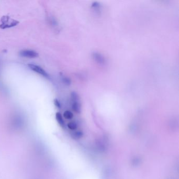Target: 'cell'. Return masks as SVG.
Instances as JSON below:
<instances>
[{"label": "cell", "instance_id": "cell-1", "mask_svg": "<svg viewBox=\"0 0 179 179\" xmlns=\"http://www.w3.org/2000/svg\"><path fill=\"white\" fill-rule=\"evenodd\" d=\"M1 22L2 23L0 25V28L2 29L12 28L18 24V21L14 20L7 16H3V18L1 19Z\"/></svg>", "mask_w": 179, "mask_h": 179}, {"label": "cell", "instance_id": "cell-2", "mask_svg": "<svg viewBox=\"0 0 179 179\" xmlns=\"http://www.w3.org/2000/svg\"><path fill=\"white\" fill-rule=\"evenodd\" d=\"M28 66L32 70H33L35 73L40 74L41 76H43L46 78H49V76L48 73H47L45 70L40 66L35 65V64H28Z\"/></svg>", "mask_w": 179, "mask_h": 179}, {"label": "cell", "instance_id": "cell-3", "mask_svg": "<svg viewBox=\"0 0 179 179\" xmlns=\"http://www.w3.org/2000/svg\"><path fill=\"white\" fill-rule=\"evenodd\" d=\"M19 55L23 57L34 58L39 56V54L34 50L31 49H24L20 51Z\"/></svg>", "mask_w": 179, "mask_h": 179}, {"label": "cell", "instance_id": "cell-4", "mask_svg": "<svg viewBox=\"0 0 179 179\" xmlns=\"http://www.w3.org/2000/svg\"><path fill=\"white\" fill-rule=\"evenodd\" d=\"M93 57L98 64H104L105 63V59L103 55L98 53H94Z\"/></svg>", "mask_w": 179, "mask_h": 179}, {"label": "cell", "instance_id": "cell-5", "mask_svg": "<svg viewBox=\"0 0 179 179\" xmlns=\"http://www.w3.org/2000/svg\"><path fill=\"white\" fill-rule=\"evenodd\" d=\"M56 119L58 123L61 126V127L65 128V124L64 122L63 116L60 112H57L56 114Z\"/></svg>", "mask_w": 179, "mask_h": 179}, {"label": "cell", "instance_id": "cell-6", "mask_svg": "<svg viewBox=\"0 0 179 179\" xmlns=\"http://www.w3.org/2000/svg\"><path fill=\"white\" fill-rule=\"evenodd\" d=\"M72 108V109L76 113H80L81 111V106L78 101H73Z\"/></svg>", "mask_w": 179, "mask_h": 179}, {"label": "cell", "instance_id": "cell-7", "mask_svg": "<svg viewBox=\"0 0 179 179\" xmlns=\"http://www.w3.org/2000/svg\"><path fill=\"white\" fill-rule=\"evenodd\" d=\"M83 135H84L83 132L80 130L74 131L71 134L72 137L75 140H78L80 139L81 138H82Z\"/></svg>", "mask_w": 179, "mask_h": 179}, {"label": "cell", "instance_id": "cell-8", "mask_svg": "<svg viewBox=\"0 0 179 179\" xmlns=\"http://www.w3.org/2000/svg\"><path fill=\"white\" fill-rule=\"evenodd\" d=\"M63 116H64L65 118L68 119V120H70V119L73 118V117H74V115H73V113L71 112L70 111L66 110V111H65L64 112Z\"/></svg>", "mask_w": 179, "mask_h": 179}, {"label": "cell", "instance_id": "cell-9", "mask_svg": "<svg viewBox=\"0 0 179 179\" xmlns=\"http://www.w3.org/2000/svg\"><path fill=\"white\" fill-rule=\"evenodd\" d=\"M67 127L72 130H76L77 128V124L75 122H71L67 124Z\"/></svg>", "mask_w": 179, "mask_h": 179}, {"label": "cell", "instance_id": "cell-10", "mask_svg": "<svg viewBox=\"0 0 179 179\" xmlns=\"http://www.w3.org/2000/svg\"><path fill=\"white\" fill-rule=\"evenodd\" d=\"M71 98H72V100L73 101H78V96L76 92L73 91L71 93Z\"/></svg>", "mask_w": 179, "mask_h": 179}, {"label": "cell", "instance_id": "cell-11", "mask_svg": "<svg viewBox=\"0 0 179 179\" xmlns=\"http://www.w3.org/2000/svg\"><path fill=\"white\" fill-rule=\"evenodd\" d=\"M62 80H63V82H64V84H65L66 85L69 86L71 84V80L70 78H68L67 77H63L62 79Z\"/></svg>", "mask_w": 179, "mask_h": 179}, {"label": "cell", "instance_id": "cell-12", "mask_svg": "<svg viewBox=\"0 0 179 179\" xmlns=\"http://www.w3.org/2000/svg\"><path fill=\"white\" fill-rule=\"evenodd\" d=\"M54 105H55V106L56 107H57L58 108L60 109L61 108V104L59 102V101L57 99H55L54 100Z\"/></svg>", "mask_w": 179, "mask_h": 179}]
</instances>
